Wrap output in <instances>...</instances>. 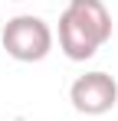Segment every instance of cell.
<instances>
[{"label":"cell","mask_w":118,"mask_h":121,"mask_svg":"<svg viewBox=\"0 0 118 121\" xmlns=\"http://www.w3.org/2000/svg\"><path fill=\"white\" fill-rule=\"evenodd\" d=\"M3 49L17 62H39L53 49V30L33 13H20L3 26Z\"/></svg>","instance_id":"obj_1"},{"label":"cell","mask_w":118,"mask_h":121,"mask_svg":"<svg viewBox=\"0 0 118 121\" xmlns=\"http://www.w3.org/2000/svg\"><path fill=\"white\" fill-rule=\"evenodd\" d=\"M69 101L79 115H105L118 105V82L108 72H85L72 82Z\"/></svg>","instance_id":"obj_2"},{"label":"cell","mask_w":118,"mask_h":121,"mask_svg":"<svg viewBox=\"0 0 118 121\" xmlns=\"http://www.w3.org/2000/svg\"><path fill=\"white\" fill-rule=\"evenodd\" d=\"M59 49L66 52V59H72V62H85V59H92L98 52V39L89 30L79 26L69 10H62V17H59Z\"/></svg>","instance_id":"obj_3"},{"label":"cell","mask_w":118,"mask_h":121,"mask_svg":"<svg viewBox=\"0 0 118 121\" xmlns=\"http://www.w3.org/2000/svg\"><path fill=\"white\" fill-rule=\"evenodd\" d=\"M66 10L76 17V23L82 30H89L98 39V46H105L112 39V13H108V7L102 0H69Z\"/></svg>","instance_id":"obj_4"}]
</instances>
